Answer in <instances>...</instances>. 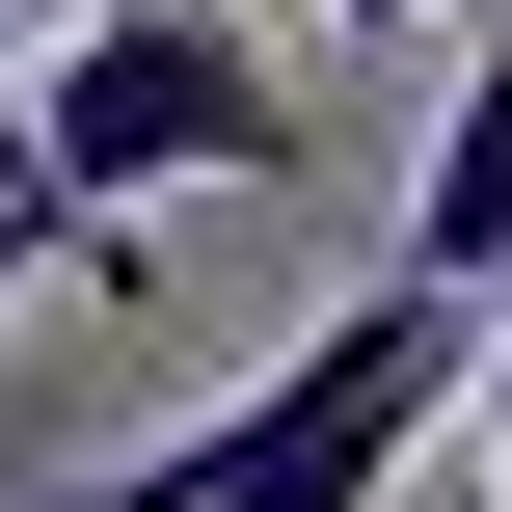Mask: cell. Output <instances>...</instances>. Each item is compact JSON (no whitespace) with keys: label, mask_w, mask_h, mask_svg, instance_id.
Here are the masks:
<instances>
[{"label":"cell","mask_w":512,"mask_h":512,"mask_svg":"<svg viewBox=\"0 0 512 512\" xmlns=\"http://www.w3.org/2000/svg\"><path fill=\"white\" fill-rule=\"evenodd\" d=\"M459 351H486V297H459V270H378V297H324L243 405H189V432H135V459H81V486H27V512H378L459 432Z\"/></svg>","instance_id":"obj_1"},{"label":"cell","mask_w":512,"mask_h":512,"mask_svg":"<svg viewBox=\"0 0 512 512\" xmlns=\"http://www.w3.org/2000/svg\"><path fill=\"white\" fill-rule=\"evenodd\" d=\"M0 135L54 162V216H162V189H297V162H324L243 0H54V27H27V108H0Z\"/></svg>","instance_id":"obj_2"},{"label":"cell","mask_w":512,"mask_h":512,"mask_svg":"<svg viewBox=\"0 0 512 512\" xmlns=\"http://www.w3.org/2000/svg\"><path fill=\"white\" fill-rule=\"evenodd\" d=\"M54 243H81V216H54V162H27V135H0V324H27V297H54Z\"/></svg>","instance_id":"obj_3"},{"label":"cell","mask_w":512,"mask_h":512,"mask_svg":"<svg viewBox=\"0 0 512 512\" xmlns=\"http://www.w3.org/2000/svg\"><path fill=\"white\" fill-rule=\"evenodd\" d=\"M459 405H486V512H512V270H486V351H459Z\"/></svg>","instance_id":"obj_4"},{"label":"cell","mask_w":512,"mask_h":512,"mask_svg":"<svg viewBox=\"0 0 512 512\" xmlns=\"http://www.w3.org/2000/svg\"><path fill=\"white\" fill-rule=\"evenodd\" d=\"M351 27H405V0H351Z\"/></svg>","instance_id":"obj_5"},{"label":"cell","mask_w":512,"mask_h":512,"mask_svg":"<svg viewBox=\"0 0 512 512\" xmlns=\"http://www.w3.org/2000/svg\"><path fill=\"white\" fill-rule=\"evenodd\" d=\"M0 27H27V0H0Z\"/></svg>","instance_id":"obj_6"}]
</instances>
